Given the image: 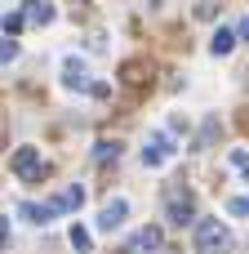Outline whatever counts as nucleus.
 Masks as SVG:
<instances>
[{"label": "nucleus", "mask_w": 249, "mask_h": 254, "mask_svg": "<svg viewBox=\"0 0 249 254\" xmlns=\"http://www.w3.org/2000/svg\"><path fill=\"white\" fill-rule=\"evenodd\" d=\"M160 201H165V214H169V223H192L196 219V196H192V188H183V183H165V192H160Z\"/></svg>", "instance_id": "f257e3e1"}, {"label": "nucleus", "mask_w": 249, "mask_h": 254, "mask_svg": "<svg viewBox=\"0 0 249 254\" xmlns=\"http://www.w3.org/2000/svg\"><path fill=\"white\" fill-rule=\"evenodd\" d=\"M227 210H232V214H249V196H236V201H232Z\"/></svg>", "instance_id": "f3484780"}, {"label": "nucleus", "mask_w": 249, "mask_h": 254, "mask_svg": "<svg viewBox=\"0 0 249 254\" xmlns=\"http://www.w3.org/2000/svg\"><path fill=\"white\" fill-rule=\"evenodd\" d=\"M62 85H67V89H85V85H89V71H85V63L67 58V63H62Z\"/></svg>", "instance_id": "6e6552de"}, {"label": "nucleus", "mask_w": 249, "mask_h": 254, "mask_svg": "<svg viewBox=\"0 0 249 254\" xmlns=\"http://www.w3.org/2000/svg\"><path fill=\"white\" fill-rule=\"evenodd\" d=\"M232 250V232L223 219H200L196 223V254H227Z\"/></svg>", "instance_id": "f03ea898"}, {"label": "nucleus", "mask_w": 249, "mask_h": 254, "mask_svg": "<svg viewBox=\"0 0 249 254\" xmlns=\"http://www.w3.org/2000/svg\"><path fill=\"white\" fill-rule=\"evenodd\" d=\"M241 36H245V40H249V18H245V27H241Z\"/></svg>", "instance_id": "6ab92c4d"}, {"label": "nucleus", "mask_w": 249, "mask_h": 254, "mask_svg": "<svg viewBox=\"0 0 249 254\" xmlns=\"http://www.w3.org/2000/svg\"><path fill=\"white\" fill-rule=\"evenodd\" d=\"M22 13H27L31 27H49V22H53V4H49V0H27Z\"/></svg>", "instance_id": "0eeeda50"}, {"label": "nucleus", "mask_w": 249, "mask_h": 254, "mask_svg": "<svg viewBox=\"0 0 249 254\" xmlns=\"http://www.w3.org/2000/svg\"><path fill=\"white\" fill-rule=\"evenodd\" d=\"M232 45H236V31H227V27H218V31H214V40H209V49H214V54H232Z\"/></svg>", "instance_id": "9d476101"}, {"label": "nucleus", "mask_w": 249, "mask_h": 254, "mask_svg": "<svg viewBox=\"0 0 249 254\" xmlns=\"http://www.w3.org/2000/svg\"><path fill=\"white\" fill-rule=\"evenodd\" d=\"M13 54H18V45H13V40H0V63H9Z\"/></svg>", "instance_id": "dca6fc26"}, {"label": "nucleus", "mask_w": 249, "mask_h": 254, "mask_svg": "<svg viewBox=\"0 0 249 254\" xmlns=\"http://www.w3.org/2000/svg\"><path fill=\"white\" fill-rule=\"evenodd\" d=\"M143 250H160V228H143V232L129 237L125 254H143Z\"/></svg>", "instance_id": "39448f33"}, {"label": "nucleus", "mask_w": 249, "mask_h": 254, "mask_svg": "<svg viewBox=\"0 0 249 254\" xmlns=\"http://www.w3.org/2000/svg\"><path fill=\"white\" fill-rule=\"evenodd\" d=\"M80 205H85V188H67L58 196V210H80Z\"/></svg>", "instance_id": "9b49d317"}, {"label": "nucleus", "mask_w": 249, "mask_h": 254, "mask_svg": "<svg viewBox=\"0 0 249 254\" xmlns=\"http://www.w3.org/2000/svg\"><path fill=\"white\" fill-rule=\"evenodd\" d=\"M232 165H236V170L249 179V152H245V147H236V152H232Z\"/></svg>", "instance_id": "4468645a"}, {"label": "nucleus", "mask_w": 249, "mask_h": 254, "mask_svg": "<svg viewBox=\"0 0 249 254\" xmlns=\"http://www.w3.org/2000/svg\"><path fill=\"white\" fill-rule=\"evenodd\" d=\"M125 214H129V205L116 196V201H107L102 205V214H98V232H116L120 223H125Z\"/></svg>", "instance_id": "20e7f679"}, {"label": "nucleus", "mask_w": 249, "mask_h": 254, "mask_svg": "<svg viewBox=\"0 0 249 254\" xmlns=\"http://www.w3.org/2000/svg\"><path fill=\"white\" fill-rule=\"evenodd\" d=\"M169 152H174V147H169L165 138H151V147H143V165H160Z\"/></svg>", "instance_id": "1a4fd4ad"}, {"label": "nucleus", "mask_w": 249, "mask_h": 254, "mask_svg": "<svg viewBox=\"0 0 249 254\" xmlns=\"http://www.w3.org/2000/svg\"><path fill=\"white\" fill-rule=\"evenodd\" d=\"M214 13H218V4H209V0H205V4H196V18H214Z\"/></svg>", "instance_id": "a211bd4d"}, {"label": "nucleus", "mask_w": 249, "mask_h": 254, "mask_svg": "<svg viewBox=\"0 0 249 254\" xmlns=\"http://www.w3.org/2000/svg\"><path fill=\"white\" fill-rule=\"evenodd\" d=\"M22 22H27V13H9V18H4V31H9V36H18V31H22Z\"/></svg>", "instance_id": "2eb2a0df"}, {"label": "nucleus", "mask_w": 249, "mask_h": 254, "mask_svg": "<svg viewBox=\"0 0 249 254\" xmlns=\"http://www.w3.org/2000/svg\"><path fill=\"white\" fill-rule=\"evenodd\" d=\"M94 156H98V161H116V156H120V143H98Z\"/></svg>", "instance_id": "ddd939ff"}, {"label": "nucleus", "mask_w": 249, "mask_h": 254, "mask_svg": "<svg viewBox=\"0 0 249 254\" xmlns=\"http://www.w3.org/2000/svg\"><path fill=\"white\" fill-rule=\"evenodd\" d=\"M71 246H76V250H80V254H89V232H85L80 223L71 228Z\"/></svg>", "instance_id": "f8f14e48"}, {"label": "nucleus", "mask_w": 249, "mask_h": 254, "mask_svg": "<svg viewBox=\"0 0 249 254\" xmlns=\"http://www.w3.org/2000/svg\"><path fill=\"white\" fill-rule=\"evenodd\" d=\"M9 170H13L18 179H27V183H40V179L49 174V165L40 161V152H36V147H18V152L9 156Z\"/></svg>", "instance_id": "7ed1b4c3"}, {"label": "nucleus", "mask_w": 249, "mask_h": 254, "mask_svg": "<svg viewBox=\"0 0 249 254\" xmlns=\"http://www.w3.org/2000/svg\"><path fill=\"white\" fill-rule=\"evenodd\" d=\"M18 214H22V219H31V223H49V219H53V214H62V210H58V201H49V205L22 201V205H18Z\"/></svg>", "instance_id": "423d86ee"}]
</instances>
